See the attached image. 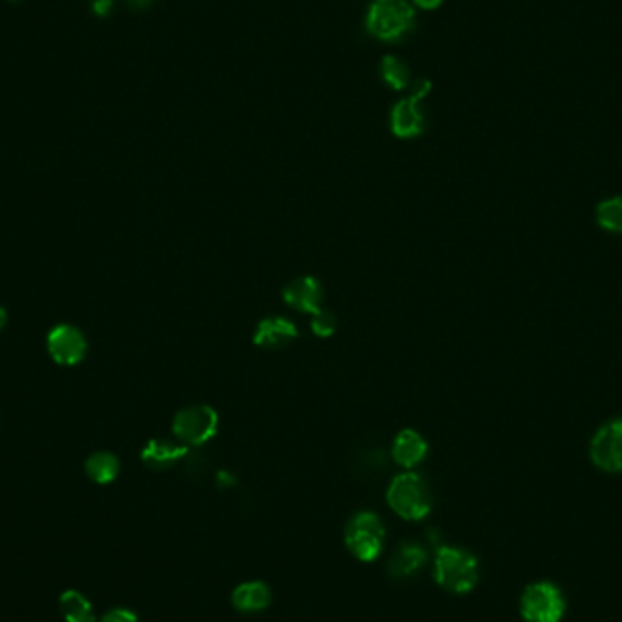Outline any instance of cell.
I'll return each instance as SVG.
<instances>
[{
  "label": "cell",
  "mask_w": 622,
  "mask_h": 622,
  "mask_svg": "<svg viewBox=\"0 0 622 622\" xmlns=\"http://www.w3.org/2000/svg\"><path fill=\"white\" fill-rule=\"evenodd\" d=\"M433 577L450 594H468L479 583L477 557L457 546H441L435 554Z\"/></svg>",
  "instance_id": "6da1fadb"
},
{
  "label": "cell",
  "mask_w": 622,
  "mask_h": 622,
  "mask_svg": "<svg viewBox=\"0 0 622 622\" xmlns=\"http://www.w3.org/2000/svg\"><path fill=\"white\" fill-rule=\"evenodd\" d=\"M389 508L406 521H422L431 510V495L426 481L413 472L397 475L386 493Z\"/></svg>",
  "instance_id": "7a4b0ae2"
},
{
  "label": "cell",
  "mask_w": 622,
  "mask_h": 622,
  "mask_svg": "<svg viewBox=\"0 0 622 622\" xmlns=\"http://www.w3.org/2000/svg\"><path fill=\"white\" fill-rule=\"evenodd\" d=\"M415 26V11L408 0H375L368 11V31L384 42L404 38Z\"/></svg>",
  "instance_id": "3957f363"
},
{
  "label": "cell",
  "mask_w": 622,
  "mask_h": 622,
  "mask_svg": "<svg viewBox=\"0 0 622 622\" xmlns=\"http://www.w3.org/2000/svg\"><path fill=\"white\" fill-rule=\"evenodd\" d=\"M386 530L373 512H358L346 526L344 541L351 555L362 563H373L384 548Z\"/></svg>",
  "instance_id": "277c9868"
},
{
  "label": "cell",
  "mask_w": 622,
  "mask_h": 622,
  "mask_svg": "<svg viewBox=\"0 0 622 622\" xmlns=\"http://www.w3.org/2000/svg\"><path fill=\"white\" fill-rule=\"evenodd\" d=\"M219 426V415L212 406L197 404L181 409L173 419V433L179 441L201 446L213 439Z\"/></svg>",
  "instance_id": "5b68a950"
},
{
  "label": "cell",
  "mask_w": 622,
  "mask_h": 622,
  "mask_svg": "<svg viewBox=\"0 0 622 622\" xmlns=\"http://www.w3.org/2000/svg\"><path fill=\"white\" fill-rule=\"evenodd\" d=\"M565 599L552 583L528 586L521 599V614L528 622H559L565 616Z\"/></svg>",
  "instance_id": "8992f818"
},
{
  "label": "cell",
  "mask_w": 622,
  "mask_h": 622,
  "mask_svg": "<svg viewBox=\"0 0 622 622\" xmlns=\"http://www.w3.org/2000/svg\"><path fill=\"white\" fill-rule=\"evenodd\" d=\"M590 457L605 472H622V419H614L599 428L590 444Z\"/></svg>",
  "instance_id": "52a82bcc"
},
{
  "label": "cell",
  "mask_w": 622,
  "mask_h": 622,
  "mask_svg": "<svg viewBox=\"0 0 622 622\" xmlns=\"http://www.w3.org/2000/svg\"><path fill=\"white\" fill-rule=\"evenodd\" d=\"M47 351L55 362L73 366L86 355V338L77 327L58 324L47 335Z\"/></svg>",
  "instance_id": "ba28073f"
},
{
  "label": "cell",
  "mask_w": 622,
  "mask_h": 622,
  "mask_svg": "<svg viewBox=\"0 0 622 622\" xmlns=\"http://www.w3.org/2000/svg\"><path fill=\"white\" fill-rule=\"evenodd\" d=\"M322 286L315 277H299L283 292V299L290 308L311 315L322 310Z\"/></svg>",
  "instance_id": "9c48e42d"
},
{
  "label": "cell",
  "mask_w": 622,
  "mask_h": 622,
  "mask_svg": "<svg viewBox=\"0 0 622 622\" xmlns=\"http://www.w3.org/2000/svg\"><path fill=\"white\" fill-rule=\"evenodd\" d=\"M299 337L295 324L285 316H270L259 322L254 342L264 349H281Z\"/></svg>",
  "instance_id": "30bf717a"
},
{
  "label": "cell",
  "mask_w": 622,
  "mask_h": 622,
  "mask_svg": "<svg viewBox=\"0 0 622 622\" xmlns=\"http://www.w3.org/2000/svg\"><path fill=\"white\" fill-rule=\"evenodd\" d=\"M420 100L413 97L400 100L395 104L391 111V131L400 139H411L422 133L424 130V115L420 109Z\"/></svg>",
  "instance_id": "8fae6325"
},
{
  "label": "cell",
  "mask_w": 622,
  "mask_h": 622,
  "mask_svg": "<svg viewBox=\"0 0 622 622\" xmlns=\"http://www.w3.org/2000/svg\"><path fill=\"white\" fill-rule=\"evenodd\" d=\"M428 561L426 550L419 543L404 541L399 544L388 563V572L395 579H406L422 570Z\"/></svg>",
  "instance_id": "7c38bea8"
},
{
  "label": "cell",
  "mask_w": 622,
  "mask_h": 622,
  "mask_svg": "<svg viewBox=\"0 0 622 622\" xmlns=\"http://www.w3.org/2000/svg\"><path fill=\"white\" fill-rule=\"evenodd\" d=\"M426 453H428V442L415 430H402L393 441L391 455L395 462L406 470H411L417 464H420Z\"/></svg>",
  "instance_id": "4fadbf2b"
},
{
  "label": "cell",
  "mask_w": 622,
  "mask_h": 622,
  "mask_svg": "<svg viewBox=\"0 0 622 622\" xmlns=\"http://www.w3.org/2000/svg\"><path fill=\"white\" fill-rule=\"evenodd\" d=\"M232 603L239 612H244V614L263 612L272 603V590L263 581L244 583L233 590Z\"/></svg>",
  "instance_id": "5bb4252c"
},
{
  "label": "cell",
  "mask_w": 622,
  "mask_h": 622,
  "mask_svg": "<svg viewBox=\"0 0 622 622\" xmlns=\"http://www.w3.org/2000/svg\"><path fill=\"white\" fill-rule=\"evenodd\" d=\"M188 450L170 441H150L142 450V461L153 470H164L181 461Z\"/></svg>",
  "instance_id": "9a60e30c"
},
{
  "label": "cell",
  "mask_w": 622,
  "mask_h": 622,
  "mask_svg": "<svg viewBox=\"0 0 622 622\" xmlns=\"http://www.w3.org/2000/svg\"><path fill=\"white\" fill-rule=\"evenodd\" d=\"M86 473L97 484H109L119 475V459L108 451H97L86 461Z\"/></svg>",
  "instance_id": "2e32d148"
},
{
  "label": "cell",
  "mask_w": 622,
  "mask_h": 622,
  "mask_svg": "<svg viewBox=\"0 0 622 622\" xmlns=\"http://www.w3.org/2000/svg\"><path fill=\"white\" fill-rule=\"evenodd\" d=\"M58 606L66 622H95L91 603L75 590L64 592L60 596Z\"/></svg>",
  "instance_id": "e0dca14e"
},
{
  "label": "cell",
  "mask_w": 622,
  "mask_h": 622,
  "mask_svg": "<svg viewBox=\"0 0 622 622\" xmlns=\"http://www.w3.org/2000/svg\"><path fill=\"white\" fill-rule=\"evenodd\" d=\"M596 217L599 226L606 232L622 233V197L603 201L596 210Z\"/></svg>",
  "instance_id": "ac0fdd59"
},
{
  "label": "cell",
  "mask_w": 622,
  "mask_h": 622,
  "mask_svg": "<svg viewBox=\"0 0 622 622\" xmlns=\"http://www.w3.org/2000/svg\"><path fill=\"white\" fill-rule=\"evenodd\" d=\"M380 69H382V78L393 89H404L409 84V69L400 58H397L393 55L384 57Z\"/></svg>",
  "instance_id": "d6986e66"
},
{
  "label": "cell",
  "mask_w": 622,
  "mask_h": 622,
  "mask_svg": "<svg viewBox=\"0 0 622 622\" xmlns=\"http://www.w3.org/2000/svg\"><path fill=\"white\" fill-rule=\"evenodd\" d=\"M311 329L316 337H329L337 329V316L331 311L322 308L313 315Z\"/></svg>",
  "instance_id": "ffe728a7"
},
{
  "label": "cell",
  "mask_w": 622,
  "mask_h": 622,
  "mask_svg": "<svg viewBox=\"0 0 622 622\" xmlns=\"http://www.w3.org/2000/svg\"><path fill=\"white\" fill-rule=\"evenodd\" d=\"M100 622H139V617L131 610L115 608V610L108 612Z\"/></svg>",
  "instance_id": "44dd1931"
},
{
  "label": "cell",
  "mask_w": 622,
  "mask_h": 622,
  "mask_svg": "<svg viewBox=\"0 0 622 622\" xmlns=\"http://www.w3.org/2000/svg\"><path fill=\"white\" fill-rule=\"evenodd\" d=\"M91 7L98 16H106L113 11V0H93Z\"/></svg>",
  "instance_id": "7402d4cb"
},
{
  "label": "cell",
  "mask_w": 622,
  "mask_h": 622,
  "mask_svg": "<svg viewBox=\"0 0 622 622\" xmlns=\"http://www.w3.org/2000/svg\"><path fill=\"white\" fill-rule=\"evenodd\" d=\"M430 89H431V84H430V80H419L415 86H413V98L415 100H422L428 93H430Z\"/></svg>",
  "instance_id": "603a6c76"
},
{
  "label": "cell",
  "mask_w": 622,
  "mask_h": 622,
  "mask_svg": "<svg viewBox=\"0 0 622 622\" xmlns=\"http://www.w3.org/2000/svg\"><path fill=\"white\" fill-rule=\"evenodd\" d=\"M124 2L130 9H135V11H142L151 4V0H124Z\"/></svg>",
  "instance_id": "cb8c5ba5"
},
{
  "label": "cell",
  "mask_w": 622,
  "mask_h": 622,
  "mask_svg": "<svg viewBox=\"0 0 622 622\" xmlns=\"http://www.w3.org/2000/svg\"><path fill=\"white\" fill-rule=\"evenodd\" d=\"M415 4L422 9H435L442 4V0H415Z\"/></svg>",
  "instance_id": "d4e9b609"
},
{
  "label": "cell",
  "mask_w": 622,
  "mask_h": 622,
  "mask_svg": "<svg viewBox=\"0 0 622 622\" xmlns=\"http://www.w3.org/2000/svg\"><path fill=\"white\" fill-rule=\"evenodd\" d=\"M5 318H7V315H5V310L4 308H0V329L5 326Z\"/></svg>",
  "instance_id": "484cf974"
}]
</instances>
